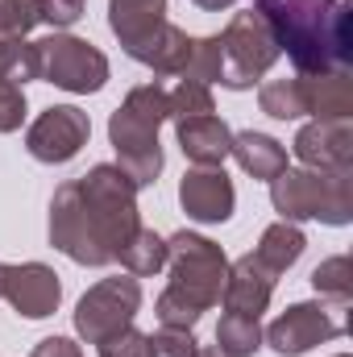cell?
<instances>
[{
    "instance_id": "obj_1",
    "label": "cell",
    "mask_w": 353,
    "mask_h": 357,
    "mask_svg": "<svg viewBox=\"0 0 353 357\" xmlns=\"http://www.w3.org/2000/svg\"><path fill=\"white\" fill-rule=\"evenodd\" d=\"M142 229L137 187L121 167L100 162L84 178H71L50 199V245L75 266H108L121 245Z\"/></svg>"
},
{
    "instance_id": "obj_2",
    "label": "cell",
    "mask_w": 353,
    "mask_h": 357,
    "mask_svg": "<svg viewBox=\"0 0 353 357\" xmlns=\"http://www.w3.org/2000/svg\"><path fill=\"white\" fill-rule=\"evenodd\" d=\"M278 54L295 63V75L350 71L353 63V4L350 0H258Z\"/></svg>"
},
{
    "instance_id": "obj_3",
    "label": "cell",
    "mask_w": 353,
    "mask_h": 357,
    "mask_svg": "<svg viewBox=\"0 0 353 357\" xmlns=\"http://www.w3.org/2000/svg\"><path fill=\"white\" fill-rule=\"evenodd\" d=\"M171 121V104L163 84H142L125 96V104L108 116V142L117 150V167L137 191L154 187L163 175V146L158 129Z\"/></svg>"
},
{
    "instance_id": "obj_4",
    "label": "cell",
    "mask_w": 353,
    "mask_h": 357,
    "mask_svg": "<svg viewBox=\"0 0 353 357\" xmlns=\"http://www.w3.org/2000/svg\"><path fill=\"white\" fill-rule=\"evenodd\" d=\"M270 204L283 220H320L341 229L353 220V171L287 167L270 178Z\"/></svg>"
},
{
    "instance_id": "obj_5",
    "label": "cell",
    "mask_w": 353,
    "mask_h": 357,
    "mask_svg": "<svg viewBox=\"0 0 353 357\" xmlns=\"http://www.w3.org/2000/svg\"><path fill=\"white\" fill-rule=\"evenodd\" d=\"M167 266H171V291L183 295L191 307L208 312V307L220 303L229 258H225V250L216 241L183 229L175 237H167Z\"/></svg>"
},
{
    "instance_id": "obj_6",
    "label": "cell",
    "mask_w": 353,
    "mask_h": 357,
    "mask_svg": "<svg viewBox=\"0 0 353 357\" xmlns=\"http://www.w3.org/2000/svg\"><path fill=\"white\" fill-rule=\"evenodd\" d=\"M278 63V42L258 8L233 13L220 33V88L246 91Z\"/></svg>"
},
{
    "instance_id": "obj_7",
    "label": "cell",
    "mask_w": 353,
    "mask_h": 357,
    "mask_svg": "<svg viewBox=\"0 0 353 357\" xmlns=\"http://www.w3.org/2000/svg\"><path fill=\"white\" fill-rule=\"evenodd\" d=\"M38 59H42V79L71 91V96L100 91L112 71L104 50H96L91 42L75 38V33H50L46 42H38Z\"/></svg>"
},
{
    "instance_id": "obj_8",
    "label": "cell",
    "mask_w": 353,
    "mask_h": 357,
    "mask_svg": "<svg viewBox=\"0 0 353 357\" xmlns=\"http://www.w3.org/2000/svg\"><path fill=\"white\" fill-rule=\"evenodd\" d=\"M137 312H142V282L137 278H125V274L100 278L96 287L84 291V299L75 303V333L88 345H100L112 333L129 328Z\"/></svg>"
},
{
    "instance_id": "obj_9",
    "label": "cell",
    "mask_w": 353,
    "mask_h": 357,
    "mask_svg": "<svg viewBox=\"0 0 353 357\" xmlns=\"http://www.w3.org/2000/svg\"><path fill=\"white\" fill-rule=\"evenodd\" d=\"M350 307H333V303H291L283 316L270 320V328L262 333V341L274 349L278 357H303L308 349L341 337L350 328L345 320Z\"/></svg>"
},
{
    "instance_id": "obj_10",
    "label": "cell",
    "mask_w": 353,
    "mask_h": 357,
    "mask_svg": "<svg viewBox=\"0 0 353 357\" xmlns=\"http://www.w3.org/2000/svg\"><path fill=\"white\" fill-rule=\"evenodd\" d=\"M91 137V121L84 108L75 104H50L25 133V150L46 162V167H63L71 162Z\"/></svg>"
},
{
    "instance_id": "obj_11",
    "label": "cell",
    "mask_w": 353,
    "mask_h": 357,
    "mask_svg": "<svg viewBox=\"0 0 353 357\" xmlns=\"http://www.w3.org/2000/svg\"><path fill=\"white\" fill-rule=\"evenodd\" d=\"M0 299L25 320H46L63 303V282L46 262H21V266L0 270Z\"/></svg>"
},
{
    "instance_id": "obj_12",
    "label": "cell",
    "mask_w": 353,
    "mask_h": 357,
    "mask_svg": "<svg viewBox=\"0 0 353 357\" xmlns=\"http://www.w3.org/2000/svg\"><path fill=\"white\" fill-rule=\"evenodd\" d=\"M167 25V0H108V29L117 33L121 50L142 67L150 63Z\"/></svg>"
},
{
    "instance_id": "obj_13",
    "label": "cell",
    "mask_w": 353,
    "mask_h": 357,
    "mask_svg": "<svg viewBox=\"0 0 353 357\" xmlns=\"http://www.w3.org/2000/svg\"><path fill=\"white\" fill-rule=\"evenodd\" d=\"M179 204L195 225H225L237 208V191L225 167H191L179 178Z\"/></svg>"
},
{
    "instance_id": "obj_14",
    "label": "cell",
    "mask_w": 353,
    "mask_h": 357,
    "mask_svg": "<svg viewBox=\"0 0 353 357\" xmlns=\"http://www.w3.org/2000/svg\"><path fill=\"white\" fill-rule=\"evenodd\" d=\"M291 150L312 171H353V116H341V121H308L295 133Z\"/></svg>"
},
{
    "instance_id": "obj_15",
    "label": "cell",
    "mask_w": 353,
    "mask_h": 357,
    "mask_svg": "<svg viewBox=\"0 0 353 357\" xmlns=\"http://www.w3.org/2000/svg\"><path fill=\"white\" fill-rule=\"evenodd\" d=\"M274 282H278V274H274V270H266L254 254H246V258L229 262L220 303H225V312H237V316H254V320H258L266 307H270Z\"/></svg>"
},
{
    "instance_id": "obj_16",
    "label": "cell",
    "mask_w": 353,
    "mask_h": 357,
    "mask_svg": "<svg viewBox=\"0 0 353 357\" xmlns=\"http://www.w3.org/2000/svg\"><path fill=\"white\" fill-rule=\"evenodd\" d=\"M175 133H179V150L187 154L191 167H225V158L233 150V129L216 112L175 121Z\"/></svg>"
},
{
    "instance_id": "obj_17",
    "label": "cell",
    "mask_w": 353,
    "mask_h": 357,
    "mask_svg": "<svg viewBox=\"0 0 353 357\" xmlns=\"http://www.w3.org/2000/svg\"><path fill=\"white\" fill-rule=\"evenodd\" d=\"M308 91V116L316 121H341L353 116V79L350 71H320V75H299Z\"/></svg>"
},
{
    "instance_id": "obj_18",
    "label": "cell",
    "mask_w": 353,
    "mask_h": 357,
    "mask_svg": "<svg viewBox=\"0 0 353 357\" xmlns=\"http://www.w3.org/2000/svg\"><path fill=\"white\" fill-rule=\"evenodd\" d=\"M229 158H237V167H241L246 175L266 178V183L278 175V171H287V150H283V142H274L270 133H258V129L233 133Z\"/></svg>"
},
{
    "instance_id": "obj_19",
    "label": "cell",
    "mask_w": 353,
    "mask_h": 357,
    "mask_svg": "<svg viewBox=\"0 0 353 357\" xmlns=\"http://www.w3.org/2000/svg\"><path fill=\"white\" fill-rule=\"evenodd\" d=\"M303 250H308L303 229H299L295 220H274V225L262 233V241H258L254 258H258L266 270H274V274H287V270L303 258Z\"/></svg>"
},
{
    "instance_id": "obj_20",
    "label": "cell",
    "mask_w": 353,
    "mask_h": 357,
    "mask_svg": "<svg viewBox=\"0 0 353 357\" xmlns=\"http://www.w3.org/2000/svg\"><path fill=\"white\" fill-rule=\"evenodd\" d=\"M117 262L129 270L133 278H150V274H158V270L167 266V237H158L154 229H137V233L121 245Z\"/></svg>"
},
{
    "instance_id": "obj_21",
    "label": "cell",
    "mask_w": 353,
    "mask_h": 357,
    "mask_svg": "<svg viewBox=\"0 0 353 357\" xmlns=\"http://www.w3.org/2000/svg\"><path fill=\"white\" fill-rule=\"evenodd\" d=\"M29 79H42L38 42H25V38H0V84H8V88H25Z\"/></svg>"
},
{
    "instance_id": "obj_22",
    "label": "cell",
    "mask_w": 353,
    "mask_h": 357,
    "mask_svg": "<svg viewBox=\"0 0 353 357\" xmlns=\"http://www.w3.org/2000/svg\"><path fill=\"white\" fill-rule=\"evenodd\" d=\"M258 108L274 121H299L308 116V91H303V79H270L258 88Z\"/></svg>"
},
{
    "instance_id": "obj_23",
    "label": "cell",
    "mask_w": 353,
    "mask_h": 357,
    "mask_svg": "<svg viewBox=\"0 0 353 357\" xmlns=\"http://www.w3.org/2000/svg\"><path fill=\"white\" fill-rule=\"evenodd\" d=\"M216 349L225 357H254L262 349V324L254 316L225 312L220 324H216Z\"/></svg>"
},
{
    "instance_id": "obj_24",
    "label": "cell",
    "mask_w": 353,
    "mask_h": 357,
    "mask_svg": "<svg viewBox=\"0 0 353 357\" xmlns=\"http://www.w3.org/2000/svg\"><path fill=\"white\" fill-rule=\"evenodd\" d=\"M312 287H316V295H320L324 303L350 307L353 303V266H350V258L337 254V258L320 262V266L312 270Z\"/></svg>"
},
{
    "instance_id": "obj_25",
    "label": "cell",
    "mask_w": 353,
    "mask_h": 357,
    "mask_svg": "<svg viewBox=\"0 0 353 357\" xmlns=\"http://www.w3.org/2000/svg\"><path fill=\"white\" fill-rule=\"evenodd\" d=\"M187 54H191V33H187V29H179V25H167L146 67H150L154 75H183Z\"/></svg>"
},
{
    "instance_id": "obj_26",
    "label": "cell",
    "mask_w": 353,
    "mask_h": 357,
    "mask_svg": "<svg viewBox=\"0 0 353 357\" xmlns=\"http://www.w3.org/2000/svg\"><path fill=\"white\" fill-rule=\"evenodd\" d=\"M179 79H195V84H220V33L212 38H191V54Z\"/></svg>"
},
{
    "instance_id": "obj_27",
    "label": "cell",
    "mask_w": 353,
    "mask_h": 357,
    "mask_svg": "<svg viewBox=\"0 0 353 357\" xmlns=\"http://www.w3.org/2000/svg\"><path fill=\"white\" fill-rule=\"evenodd\" d=\"M167 104H171V121H187V116H208V112H216L212 88H208V84H195V79H179L175 88L167 91Z\"/></svg>"
},
{
    "instance_id": "obj_28",
    "label": "cell",
    "mask_w": 353,
    "mask_h": 357,
    "mask_svg": "<svg viewBox=\"0 0 353 357\" xmlns=\"http://www.w3.org/2000/svg\"><path fill=\"white\" fill-rule=\"evenodd\" d=\"M154 316H158V324H163V328H195L204 312H200V307H191L183 295H175V291L167 287V291L158 295V303H154Z\"/></svg>"
},
{
    "instance_id": "obj_29",
    "label": "cell",
    "mask_w": 353,
    "mask_h": 357,
    "mask_svg": "<svg viewBox=\"0 0 353 357\" xmlns=\"http://www.w3.org/2000/svg\"><path fill=\"white\" fill-rule=\"evenodd\" d=\"M38 25L33 0H0V38H25Z\"/></svg>"
},
{
    "instance_id": "obj_30",
    "label": "cell",
    "mask_w": 353,
    "mask_h": 357,
    "mask_svg": "<svg viewBox=\"0 0 353 357\" xmlns=\"http://www.w3.org/2000/svg\"><path fill=\"white\" fill-rule=\"evenodd\" d=\"M96 349H100V357H154L150 354V333H137L133 324L121 328V333H112V337L100 341Z\"/></svg>"
},
{
    "instance_id": "obj_31",
    "label": "cell",
    "mask_w": 353,
    "mask_h": 357,
    "mask_svg": "<svg viewBox=\"0 0 353 357\" xmlns=\"http://www.w3.org/2000/svg\"><path fill=\"white\" fill-rule=\"evenodd\" d=\"M195 337L191 328H158L150 333V354L154 357H195Z\"/></svg>"
},
{
    "instance_id": "obj_32",
    "label": "cell",
    "mask_w": 353,
    "mask_h": 357,
    "mask_svg": "<svg viewBox=\"0 0 353 357\" xmlns=\"http://www.w3.org/2000/svg\"><path fill=\"white\" fill-rule=\"evenodd\" d=\"M33 8H38V21L54 25V33L84 17V0H33Z\"/></svg>"
},
{
    "instance_id": "obj_33",
    "label": "cell",
    "mask_w": 353,
    "mask_h": 357,
    "mask_svg": "<svg viewBox=\"0 0 353 357\" xmlns=\"http://www.w3.org/2000/svg\"><path fill=\"white\" fill-rule=\"evenodd\" d=\"M25 121V91L0 84V133H17Z\"/></svg>"
},
{
    "instance_id": "obj_34",
    "label": "cell",
    "mask_w": 353,
    "mask_h": 357,
    "mask_svg": "<svg viewBox=\"0 0 353 357\" xmlns=\"http://www.w3.org/2000/svg\"><path fill=\"white\" fill-rule=\"evenodd\" d=\"M29 357H84V349H80L71 337H46V341L33 345Z\"/></svg>"
},
{
    "instance_id": "obj_35",
    "label": "cell",
    "mask_w": 353,
    "mask_h": 357,
    "mask_svg": "<svg viewBox=\"0 0 353 357\" xmlns=\"http://www.w3.org/2000/svg\"><path fill=\"white\" fill-rule=\"evenodd\" d=\"M195 8H204V13H220V8H233L237 0H191Z\"/></svg>"
},
{
    "instance_id": "obj_36",
    "label": "cell",
    "mask_w": 353,
    "mask_h": 357,
    "mask_svg": "<svg viewBox=\"0 0 353 357\" xmlns=\"http://www.w3.org/2000/svg\"><path fill=\"white\" fill-rule=\"evenodd\" d=\"M195 357H225V354H220L216 345H208V349H195Z\"/></svg>"
},
{
    "instance_id": "obj_37",
    "label": "cell",
    "mask_w": 353,
    "mask_h": 357,
    "mask_svg": "<svg viewBox=\"0 0 353 357\" xmlns=\"http://www.w3.org/2000/svg\"><path fill=\"white\" fill-rule=\"evenodd\" d=\"M337 357H350V354H337Z\"/></svg>"
},
{
    "instance_id": "obj_38",
    "label": "cell",
    "mask_w": 353,
    "mask_h": 357,
    "mask_svg": "<svg viewBox=\"0 0 353 357\" xmlns=\"http://www.w3.org/2000/svg\"><path fill=\"white\" fill-rule=\"evenodd\" d=\"M0 270H4V266H0Z\"/></svg>"
}]
</instances>
